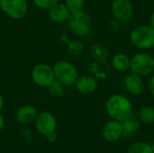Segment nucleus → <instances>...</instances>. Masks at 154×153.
I'll list each match as a JSON object with an SVG mask.
<instances>
[{
  "instance_id": "6ab92c4d",
  "label": "nucleus",
  "mask_w": 154,
  "mask_h": 153,
  "mask_svg": "<svg viewBox=\"0 0 154 153\" xmlns=\"http://www.w3.org/2000/svg\"><path fill=\"white\" fill-rule=\"evenodd\" d=\"M65 87H66L63 84H61L58 80H54L53 83L47 87V89L51 96H52L54 97H60V96H63V94L65 92Z\"/></svg>"
},
{
  "instance_id": "f257e3e1",
  "label": "nucleus",
  "mask_w": 154,
  "mask_h": 153,
  "mask_svg": "<svg viewBox=\"0 0 154 153\" xmlns=\"http://www.w3.org/2000/svg\"><path fill=\"white\" fill-rule=\"evenodd\" d=\"M106 111L112 120L123 122L134 115L133 104L122 94H114L106 102Z\"/></svg>"
},
{
  "instance_id": "c85d7f7f",
  "label": "nucleus",
  "mask_w": 154,
  "mask_h": 153,
  "mask_svg": "<svg viewBox=\"0 0 154 153\" xmlns=\"http://www.w3.org/2000/svg\"><path fill=\"white\" fill-rule=\"evenodd\" d=\"M4 107V97H3V95L0 93V112L2 111Z\"/></svg>"
},
{
  "instance_id": "f03ea898",
  "label": "nucleus",
  "mask_w": 154,
  "mask_h": 153,
  "mask_svg": "<svg viewBox=\"0 0 154 153\" xmlns=\"http://www.w3.org/2000/svg\"><path fill=\"white\" fill-rule=\"evenodd\" d=\"M131 43L137 49L148 50L154 47V28L149 24L134 28L129 35Z\"/></svg>"
},
{
  "instance_id": "412c9836",
  "label": "nucleus",
  "mask_w": 154,
  "mask_h": 153,
  "mask_svg": "<svg viewBox=\"0 0 154 153\" xmlns=\"http://www.w3.org/2000/svg\"><path fill=\"white\" fill-rule=\"evenodd\" d=\"M64 4L70 13H74L83 10L85 0H65Z\"/></svg>"
},
{
  "instance_id": "1a4fd4ad",
  "label": "nucleus",
  "mask_w": 154,
  "mask_h": 153,
  "mask_svg": "<svg viewBox=\"0 0 154 153\" xmlns=\"http://www.w3.org/2000/svg\"><path fill=\"white\" fill-rule=\"evenodd\" d=\"M111 12L116 21L125 23L133 18L134 9L130 0H113Z\"/></svg>"
},
{
  "instance_id": "20e7f679",
  "label": "nucleus",
  "mask_w": 154,
  "mask_h": 153,
  "mask_svg": "<svg viewBox=\"0 0 154 153\" xmlns=\"http://www.w3.org/2000/svg\"><path fill=\"white\" fill-rule=\"evenodd\" d=\"M55 80H58L65 87H70L74 85L78 79L79 70L77 67L70 61L65 60H60L52 66Z\"/></svg>"
},
{
  "instance_id": "9b49d317",
  "label": "nucleus",
  "mask_w": 154,
  "mask_h": 153,
  "mask_svg": "<svg viewBox=\"0 0 154 153\" xmlns=\"http://www.w3.org/2000/svg\"><path fill=\"white\" fill-rule=\"evenodd\" d=\"M124 83L127 92L134 96H141L145 89V83L143 80V77L133 72L125 77Z\"/></svg>"
},
{
  "instance_id": "6e6552de",
  "label": "nucleus",
  "mask_w": 154,
  "mask_h": 153,
  "mask_svg": "<svg viewBox=\"0 0 154 153\" xmlns=\"http://www.w3.org/2000/svg\"><path fill=\"white\" fill-rule=\"evenodd\" d=\"M33 124L36 131L44 136L54 133L58 126L56 117L48 111L38 112Z\"/></svg>"
},
{
  "instance_id": "5701e85b",
  "label": "nucleus",
  "mask_w": 154,
  "mask_h": 153,
  "mask_svg": "<svg viewBox=\"0 0 154 153\" xmlns=\"http://www.w3.org/2000/svg\"><path fill=\"white\" fill-rule=\"evenodd\" d=\"M92 55L97 60H102V59H106L107 55V51L104 47L100 45H96L92 48Z\"/></svg>"
},
{
  "instance_id": "b1692460",
  "label": "nucleus",
  "mask_w": 154,
  "mask_h": 153,
  "mask_svg": "<svg viewBox=\"0 0 154 153\" xmlns=\"http://www.w3.org/2000/svg\"><path fill=\"white\" fill-rule=\"evenodd\" d=\"M20 135H21L23 140H24L25 142H29L32 140V136H33L32 130L30 128L26 127V125H25V127H23L21 129Z\"/></svg>"
},
{
  "instance_id": "39448f33",
  "label": "nucleus",
  "mask_w": 154,
  "mask_h": 153,
  "mask_svg": "<svg viewBox=\"0 0 154 153\" xmlns=\"http://www.w3.org/2000/svg\"><path fill=\"white\" fill-rule=\"evenodd\" d=\"M130 70L142 77L151 76L154 72V56L146 51H141L131 57Z\"/></svg>"
},
{
  "instance_id": "f8f14e48",
  "label": "nucleus",
  "mask_w": 154,
  "mask_h": 153,
  "mask_svg": "<svg viewBox=\"0 0 154 153\" xmlns=\"http://www.w3.org/2000/svg\"><path fill=\"white\" fill-rule=\"evenodd\" d=\"M38 111L35 106L31 105H23L20 106L15 113V119L18 124L25 126L33 124Z\"/></svg>"
},
{
  "instance_id": "423d86ee",
  "label": "nucleus",
  "mask_w": 154,
  "mask_h": 153,
  "mask_svg": "<svg viewBox=\"0 0 154 153\" xmlns=\"http://www.w3.org/2000/svg\"><path fill=\"white\" fill-rule=\"evenodd\" d=\"M31 78L36 86L47 88L55 80L53 69L47 63H38L31 71Z\"/></svg>"
},
{
  "instance_id": "f3484780",
  "label": "nucleus",
  "mask_w": 154,
  "mask_h": 153,
  "mask_svg": "<svg viewBox=\"0 0 154 153\" xmlns=\"http://www.w3.org/2000/svg\"><path fill=\"white\" fill-rule=\"evenodd\" d=\"M127 153H154V145L146 142H135L129 146Z\"/></svg>"
},
{
  "instance_id": "aec40b11",
  "label": "nucleus",
  "mask_w": 154,
  "mask_h": 153,
  "mask_svg": "<svg viewBox=\"0 0 154 153\" xmlns=\"http://www.w3.org/2000/svg\"><path fill=\"white\" fill-rule=\"evenodd\" d=\"M68 50L70 55L78 56L84 50V44L79 40H73L68 43Z\"/></svg>"
},
{
  "instance_id": "0eeeda50",
  "label": "nucleus",
  "mask_w": 154,
  "mask_h": 153,
  "mask_svg": "<svg viewBox=\"0 0 154 153\" xmlns=\"http://www.w3.org/2000/svg\"><path fill=\"white\" fill-rule=\"evenodd\" d=\"M28 8L26 0H0V9L14 20L23 19L27 14Z\"/></svg>"
},
{
  "instance_id": "4468645a",
  "label": "nucleus",
  "mask_w": 154,
  "mask_h": 153,
  "mask_svg": "<svg viewBox=\"0 0 154 153\" xmlns=\"http://www.w3.org/2000/svg\"><path fill=\"white\" fill-rule=\"evenodd\" d=\"M48 15L51 21L55 23H62L68 21L70 12L64 3H57L48 10Z\"/></svg>"
},
{
  "instance_id": "a211bd4d",
  "label": "nucleus",
  "mask_w": 154,
  "mask_h": 153,
  "mask_svg": "<svg viewBox=\"0 0 154 153\" xmlns=\"http://www.w3.org/2000/svg\"><path fill=\"white\" fill-rule=\"evenodd\" d=\"M137 118L140 122L144 124H153L154 123V107L150 106H143L139 109L137 113Z\"/></svg>"
},
{
  "instance_id": "bb28decb",
  "label": "nucleus",
  "mask_w": 154,
  "mask_h": 153,
  "mask_svg": "<svg viewBox=\"0 0 154 153\" xmlns=\"http://www.w3.org/2000/svg\"><path fill=\"white\" fill-rule=\"evenodd\" d=\"M5 117L3 116V115H1V114H0V132L4 129V127H5Z\"/></svg>"
},
{
  "instance_id": "7ed1b4c3",
  "label": "nucleus",
  "mask_w": 154,
  "mask_h": 153,
  "mask_svg": "<svg viewBox=\"0 0 154 153\" xmlns=\"http://www.w3.org/2000/svg\"><path fill=\"white\" fill-rule=\"evenodd\" d=\"M70 32L78 37H87L92 31V21L90 16L83 10L70 13L67 21Z\"/></svg>"
},
{
  "instance_id": "2eb2a0df",
  "label": "nucleus",
  "mask_w": 154,
  "mask_h": 153,
  "mask_svg": "<svg viewBox=\"0 0 154 153\" xmlns=\"http://www.w3.org/2000/svg\"><path fill=\"white\" fill-rule=\"evenodd\" d=\"M131 58L123 52H118L112 58V66L118 72H126L130 70Z\"/></svg>"
},
{
  "instance_id": "dca6fc26",
  "label": "nucleus",
  "mask_w": 154,
  "mask_h": 153,
  "mask_svg": "<svg viewBox=\"0 0 154 153\" xmlns=\"http://www.w3.org/2000/svg\"><path fill=\"white\" fill-rule=\"evenodd\" d=\"M124 136H131L135 133L141 127V122L138 118L134 117V115L125 121L121 122Z\"/></svg>"
},
{
  "instance_id": "cd10ccee",
  "label": "nucleus",
  "mask_w": 154,
  "mask_h": 153,
  "mask_svg": "<svg viewBox=\"0 0 154 153\" xmlns=\"http://www.w3.org/2000/svg\"><path fill=\"white\" fill-rule=\"evenodd\" d=\"M149 25H151L152 27L154 28V11L150 14V18H149Z\"/></svg>"
},
{
  "instance_id": "4be33fe9",
  "label": "nucleus",
  "mask_w": 154,
  "mask_h": 153,
  "mask_svg": "<svg viewBox=\"0 0 154 153\" xmlns=\"http://www.w3.org/2000/svg\"><path fill=\"white\" fill-rule=\"evenodd\" d=\"M59 2L60 0H32L33 5L42 10H49Z\"/></svg>"
},
{
  "instance_id": "9d476101",
  "label": "nucleus",
  "mask_w": 154,
  "mask_h": 153,
  "mask_svg": "<svg viewBox=\"0 0 154 153\" xmlns=\"http://www.w3.org/2000/svg\"><path fill=\"white\" fill-rule=\"evenodd\" d=\"M101 135L103 139L108 142H116L120 140L124 136L121 122L111 119L106 123L102 128Z\"/></svg>"
},
{
  "instance_id": "393cba45",
  "label": "nucleus",
  "mask_w": 154,
  "mask_h": 153,
  "mask_svg": "<svg viewBox=\"0 0 154 153\" xmlns=\"http://www.w3.org/2000/svg\"><path fill=\"white\" fill-rule=\"evenodd\" d=\"M148 90L150 92V94L152 95V96L154 97V73H152L148 80Z\"/></svg>"
},
{
  "instance_id": "ddd939ff",
  "label": "nucleus",
  "mask_w": 154,
  "mask_h": 153,
  "mask_svg": "<svg viewBox=\"0 0 154 153\" xmlns=\"http://www.w3.org/2000/svg\"><path fill=\"white\" fill-rule=\"evenodd\" d=\"M74 87L79 93L82 95H89L97 90L98 83L96 78L86 75L79 77L74 83Z\"/></svg>"
},
{
  "instance_id": "a878e982",
  "label": "nucleus",
  "mask_w": 154,
  "mask_h": 153,
  "mask_svg": "<svg viewBox=\"0 0 154 153\" xmlns=\"http://www.w3.org/2000/svg\"><path fill=\"white\" fill-rule=\"evenodd\" d=\"M45 137H46L48 142H50V143L55 142L56 140H57V138H58V136H57V134H56L55 132H54V133H50V134H48V135H46Z\"/></svg>"
}]
</instances>
